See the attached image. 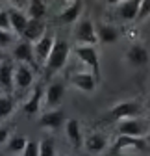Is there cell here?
<instances>
[{
	"label": "cell",
	"mask_w": 150,
	"mask_h": 156,
	"mask_svg": "<svg viewBox=\"0 0 150 156\" xmlns=\"http://www.w3.org/2000/svg\"><path fill=\"white\" fill-rule=\"evenodd\" d=\"M9 140H11V136H9V128L0 126V145H2V143H8Z\"/></svg>",
	"instance_id": "cell-31"
},
{
	"label": "cell",
	"mask_w": 150,
	"mask_h": 156,
	"mask_svg": "<svg viewBox=\"0 0 150 156\" xmlns=\"http://www.w3.org/2000/svg\"><path fill=\"white\" fill-rule=\"evenodd\" d=\"M126 58H128V62L132 63L134 67H141V65H146L148 63V50L143 45L135 43V45H132V47L128 48Z\"/></svg>",
	"instance_id": "cell-15"
},
{
	"label": "cell",
	"mask_w": 150,
	"mask_h": 156,
	"mask_svg": "<svg viewBox=\"0 0 150 156\" xmlns=\"http://www.w3.org/2000/svg\"><path fill=\"white\" fill-rule=\"evenodd\" d=\"M117 130H119V136H128V138H146V134H148L145 130V125L137 119L119 121Z\"/></svg>",
	"instance_id": "cell-5"
},
{
	"label": "cell",
	"mask_w": 150,
	"mask_h": 156,
	"mask_svg": "<svg viewBox=\"0 0 150 156\" xmlns=\"http://www.w3.org/2000/svg\"><path fill=\"white\" fill-rule=\"evenodd\" d=\"M0 30H4V32H13V30H11V23H9L8 9H0Z\"/></svg>",
	"instance_id": "cell-27"
},
{
	"label": "cell",
	"mask_w": 150,
	"mask_h": 156,
	"mask_svg": "<svg viewBox=\"0 0 150 156\" xmlns=\"http://www.w3.org/2000/svg\"><path fill=\"white\" fill-rule=\"evenodd\" d=\"M22 156H39V143L37 141H28Z\"/></svg>",
	"instance_id": "cell-29"
},
{
	"label": "cell",
	"mask_w": 150,
	"mask_h": 156,
	"mask_svg": "<svg viewBox=\"0 0 150 156\" xmlns=\"http://www.w3.org/2000/svg\"><path fill=\"white\" fill-rule=\"evenodd\" d=\"M65 128H67V136H69V140H70V143H72L74 149H80V147L85 145L84 136H82V128H80V123L76 119H69L67 125H65Z\"/></svg>",
	"instance_id": "cell-17"
},
{
	"label": "cell",
	"mask_w": 150,
	"mask_h": 156,
	"mask_svg": "<svg viewBox=\"0 0 150 156\" xmlns=\"http://www.w3.org/2000/svg\"><path fill=\"white\" fill-rule=\"evenodd\" d=\"M33 82V71L32 67L21 63L19 67H15V87L17 89H28Z\"/></svg>",
	"instance_id": "cell-13"
},
{
	"label": "cell",
	"mask_w": 150,
	"mask_h": 156,
	"mask_svg": "<svg viewBox=\"0 0 150 156\" xmlns=\"http://www.w3.org/2000/svg\"><path fill=\"white\" fill-rule=\"evenodd\" d=\"M26 15H28L30 21H41L46 15V4L43 0H32L26 6Z\"/></svg>",
	"instance_id": "cell-22"
},
{
	"label": "cell",
	"mask_w": 150,
	"mask_h": 156,
	"mask_svg": "<svg viewBox=\"0 0 150 156\" xmlns=\"http://www.w3.org/2000/svg\"><path fill=\"white\" fill-rule=\"evenodd\" d=\"M9 45H13V34H11V32L0 30V50H2V48H8Z\"/></svg>",
	"instance_id": "cell-28"
},
{
	"label": "cell",
	"mask_w": 150,
	"mask_h": 156,
	"mask_svg": "<svg viewBox=\"0 0 150 156\" xmlns=\"http://www.w3.org/2000/svg\"><path fill=\"white\" fill-rule=\"evenodd\" d=\"M63 97H65V86L63 82H52L46 91H45V104L48 110L56 108V106H60L61 101H63Z\"/></svg>",
	"instance_id": "cell-8"
},
{
	"label": "cell",
	"mask_w": 150,
	"mask_h": 156,
	"mask_svg": "<svg viewBox=\"0 0 150 156\" xmlns=\"http://www.w3.org/2000/svg\"><path fill=\"white\" fill-rule=\"evenodd\" d=\"M45 35H46V26H45L43 21H30L24 34H22V39L32 43V45H35V43H39Z\"/></svg>",
	"instance_id": "cell-10"
},
{
	"label": "cell",
	"mask_w": 150,
	"mask_h": 156,
	"mask_svg": "<svg viewBox=\"0 0 150 156\" xmlns=\"http://www.w3.org/2000/svg\"><path fill=\"white\" fill-rule=\"evenodd\" d=\"M15 102L11 97H0V119H6V117L13 112Z\"/></svg>",
	"instance_id": "cell-25"
},
{
	"label": "cell",
	"mask_w": 150,
	"mask_h": 156,
	"mask_svg": "<svg viewBox=\"0 0 150 156\" xmlns=\"http://www.w3.org/2000/svg\"><path fill=\"white\" fill-rule=\"evenodd\" d=\"M56 41H58V39H56V35H54L52 32H46V35L41 39V41L33 45V52H35L37 62L46 63V60H48L50 54H52V48H54Z\"/></svg>",
	"instance_id": "cell-6"
},
{
	"label": "cell",
	"mask_w": 150,
	"mask_h": 156,
	"mask_svg": "<svg viewBox=\"0 0 150 156\" xmlns=\"http://www.w3.org/2000/svg\"><path fill=\"white\" fill-rule=\"evenodd\" d=\"M148 15H150V0H143L141 6H139V15H137V19H139V21H145Z\"/></svg>",
	"instance_id": "cell-30"
},
{
	"label": "cell",
	"mask_w": 150,
	"mask_h": 156,
	"mask_svg": "<svg viewBox=\"0 0 150 156\" xmlns=\"http://www.w3.org/2000/svg\"><path fill=\"white\" fill-rule=\"evenodd\" d=\"M84 9V2H80V0H74V2H70L65 9H61L60 13V21L65 23V24H70V23H76L78 21V17Z\"/></svg>",
	"instance_id": "cell-16"
},
{
	"label": "cell",
	"mask_w": 150,
	"mask_h": 156,
	"mask_svg": "<svg viewBox=\"0 0 150 156\" xmlns=\"http://www.w3.org/2000/svg\"><path fill=\"white\" fill-rule=\"evenodd\" d=\"M139 6L141 2L137 0H124V2H119V15L124 21H135L139 15Z\"/></svg>",
	"instance_id": "cell-19"
},
{
	"label": "cell",
	"mask_w": 150,
	"mask_h": 156,
	"mask_svg": "<svg viewBox=\"0 0 150 156\" xmlns=\"http://www.w3.org/2000/svg\"><path fill=\"white\" fill-rule=\"evenodd\" d=\"M139 113V104L137 102H121L117 106L111 108V117L117 121H124V119H135V115Z\"/></svg>",
	"instance_id": "cell-9"
},
{
	"label": "cell",
	"mask_w": 150,
	"mask_h": 156,
	"mask_svg": "<svg viewBox=\"0 0 150 156\" xmlns=\"http://www.w3.org/2000/svg\"><path fill=\"white\" fill-rule=\"evenodd\" d=\"M76 56L78 60L89 67V71L95 74L97 82L100 80V62H98V52H97V47H85V45H78L76 48Z\"/></svg>",
	"instance_id": "cell-2"
},
{
	"label": "cell",
	"mask_w": 150,
	"mask_h": 156,
	"mask_svg": "<svg viewBox=\"0 0 150 156\" xmlns=\"http://www.w3.org/2000/svg\"><path fill=\"white\" fill-rule=\"evenodd\" d=\"M146 140L145 138H128V136H119L113 143V154L126 152V151H143L146 149Z\"/></svg>",
	"instance_id": "cell-4"
},
{
	"label": "cell",
	"mask_w": 150,
	"mask_h": 156,
	"mask_svg": "<svg viewBox=\"0 0 150 156\" xmlns=\"http://www.w3.org/2000/svg\"><path fill=\"white\" fill-rule=\"evenodd\" d=\"M39 123L45 128H60L63 125V112H60V110H48L46 113L41 115Z\"/></svg>",
	"instance_id": "cell-21"
},
{
	"label": "cell",
	"mask_w": 150,
	"mask_h": 156,
	"mask_svg": "<svg viewBox=\"0 0 150 156\" xmlns=\"http://www.w3.org/2000/svg\"><path fill=\"white\" fill-rule=\"evenodd\" d=\"M70 82L76 86L78 89L87 91V93H91L93 89L97 87V78H95V74H93L91 71H80L76 74H72L70 76Z\"/></svg>",
	"instance_id": "cell-12"
},
{
	"label": "cell",
	"mask_w": 150,
	"mask_h": 156,
	"mask_svg": "<svg viewBox=\"0 0 150 156\" xmlns=\"http://www.w3.org/2000/svg\"><path fill=\"white\" fill-rule=\"evenodd\" d=\"M8 15H9V23H11L13 34L22 35L24 30H26V26H28V23H30L26 11H21V9H17V8H9L8 9Z\"/></svg>",
	"instance_id": "cell-11"
},
{
	"label": "cell",
	"mask_w": 150,
	"mask_h": 156,
	"mask_svg": "<svg viewBox=\"0 0 150 156\" xmlns=\"http://www.w3.org/2000/svg\"><path fill=\"white\" fill-rule=\"evenodd\" d=\"M76 39L82 43V45H85V47H97V43H100L98 41V35H97V30H95V26H93V23L89 21V19H85V21H80L78 24H76Z\"/></svg>",
	"instance_id": "cell-3"
},
{
	"label": "cell",
	"mask_w": 150,
	"mask_h": 156,
	"mask_svg": "<svg viewBox=\"0 0 150 156\" xmlns=\"http://www.w3.org/2000/svg\"><path fill=\"white\" fill-rule=\"evenodd\" d=\"M4 62V54H2V50H0V63Z\"/></svg>",
	"instance_id": "cell-33"
},
{
	"label": "cell",
	"mask_w": 150,
	"mask_h": 156,
	"mask_svg": "<svg viewBox=\"0 0 150 156\" xmlns=\"http://www.w3.org/2000/svg\"><path fill=\"white\" fill-rule=\"evenodd\" d=\"M146 108L150 110V97H148V101H146Z\"/></svg>",
	"instance_id": "cell-34"
},
{
	"label": "cell",
	"mask_w": 150,
	"mask_h": 156,
	"mask_svg": "<svg viewBox=\"0 0 150 156\" xmlns=\"http://www.w3.org/2000/svg\"><path fill=\"white\" fill-rule=\"evenodd\" d=\"M69 54H70L69 43L65 41V39H58L56 45H54V48H52L50 58H48L46 63H45V67L48 71H60V69H63L65 63L69 62Z\"/></svg>",
	"instance_id": "cell-1"
},
{
	"label": "cell",
	"mask_w": 150,
	"mask_h": 156,
	"mask_svg": "<svg viewBox=\"0 0 150 156\" xmlns=\"http://www.w3.org/2000/svg\"><path fill=\"white\" fill-rule=\"evenodd\" d=\"M13 58L21 63H28V65H35V52H33V45L28 41H17L13 47Z\"/></svg>",
	"instance_id": "cell-7"
},
{
	"label": "cell",
	"mask_w": 150,
	"mask_h": 156,
	"mask_svg": "<svg viewBox=\"0 0 150 156\" xmlns=\"http://www.w3.org/2000/svg\"><path fill=\"white\" fill-rule=\"evenodd\" d=\"M97 35H98V41L100 43H115L119 39V32L115 26L111 24H100L98 30H97Z\"/></svg>",
	"instance_id": "cell-23"
},
{
	"label": "cell",
	"mask_w": 150,
	"mask_h": 156,
	"mask_svg": "<svg viewBox=\"0 0 150 156\" xmlns=\"http://www.w3.org/2000/svg\"><path fill=\"white\" fill-rule=\"evenodd\" d=\"M13 86H15V67L11 62L4 60L0 63V87L4 91H11Z\"/></svg>",
	"instance_id": "cell-14"
},
{
	"label": "cell",
	"mask_w": 150,
	"mask_h": 156,
	"mask_svg": "<svg viewBox=\"0 0 150 156\" xmlns=\"http://www.w3.org/2000/svg\"><path fill=\"white\" fill-rule=\"evenodd\" d=\"M145 140H146V143H148V145H150V132H148V134H146V138H145Z\"/></svg>",
	"instance_id": "cell-32"
},
{
	"label": "cell",
	"mask_w": 150,
	"mask_h": 156,
	"mask_svg": "<svg viewBox=\"0 0 150 156\" xmlns=\"http://www.w3.org/2000/svg\"><path fill=\"white\" fill-rule=\"evenodd\" d=\"M85 149L91 152V154H100L107 149V138L104 134H91L89 138L85 140Z\"/></svg>",
	"instance_id": "cell-18"
},
{
	"label": "cell",
	"mask_w": 150,
	"mask_h": 156,
	"mask_svg": "<svg viewBox=\"0 0 150 156\" xmlns=\"http://www.w3.org/2000/svg\"><path fill=\"white\" fill-rule=\"evenodd\" d=\"M28 145V140L24 138V136H11V140L8 141V151L11 152H24Z\"/></svg>",
	"instance_id": "cell-24"
},
{
	"label": "cell",
	"mask_w": 150,
	"mask_h": 156,
	"mask_svg": "<svg viewBox=\"0 0 150 156\" xmlns=\"http://www.w3.org/2000/svg\"><path fill=\"white\" fill-rule=\"evenodd\" d=\"M56 149H54V140L45 138L43 141H39V156H54Z\"/></svg>",
	"instance_id": "cell-26"
},
{
	"label": "cell",
	"mask_w": 150,
	"mask_h": 156,
	"mask_svg": "<svg viewBox=\"0 0 150 156\" xmlns=\"http://www.w3.org/2000/svg\"><path fill=\"white\" fill-rule=\"evenodd\" d=\"M43 99H45L43 86H37L35 91L30 95V99H28L26 104H24V113H26V115H33V113H37V112H39V108H41V101H43Z\"/></svg>",
	"instance_id": "cell-20"
}]
</instances>
